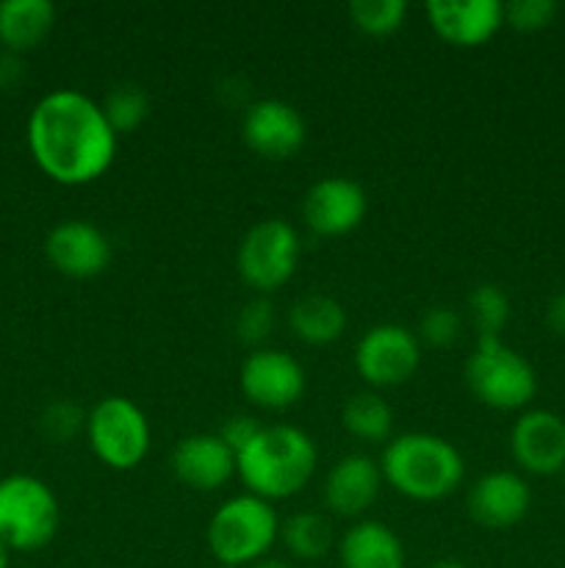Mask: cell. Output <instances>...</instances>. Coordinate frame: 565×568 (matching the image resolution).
Masks as SVG:
<instances>
[{
  "label": "cell",
  "mask_w": 565,
  "mask_h": 568,
  "mask_svg": "<svg viewBox=\"0 0 565 568\" xmlns=\"http://www.w3.org/2000/svg\"><path fill=\"white\" fill-rule=\"evenodd\" d=\"M341 568H404L397 532L377 519H358L338 541Z\"/></svg>",
  "instance_id": "d6986e66"
},
{
  "label": "cell",
  "mask_w": 565,
  "mask_h": 568,
  "mask_svg": "<svg viewBox=\"0 0 565 568\" xmlns=\"http://www.w3.org/2000/svg\"><path fill=\"white\" fill-rule=\"evenodd\" d=\"M510 320V300L493 283H480L469 294V322L476 338H502Z\"/></svg>",
  "instance_id": "d4e9b609"
},
{
  "label": "cell",
  "mask_w": 565,
  "mask_h": 568,
  "mask_svg": "<svg viewBox=\"0 0 565 568\" xmlns=\"http://www.w3.org/2000/svg\"><path fill=\"white\" fill-rule=\"evenodd\" d=\"M61 525L53 488L33 475H9L0 480V541L11 552H37L48 547Z\"/></svg>",
  "instance_id": "8992f818"
},
{
  "label": "cell",
  "mask_w": 565,
  "mask_h": 568,
  "mask_svg": "<svg viewBox=\"0 0 565 568\" xmlns=\"http://www.w3.org/2000/svg\"><path fill=\"white\" fill-rule=\"evenodd\" d=\"M260 422L255 419V416H247V414H236V416H227L225 425L219 427V433L216 436L222 438V442L227 444V447L233 449V453H242L244 447H247L249 442H253L255 436H258L260 430Z\"/></svg>",
  "instance_id": "4dcf8cb0"
},
{
  "label": "cell",
  "mask_w": 565,
  "mask_h": 568,
  "mask_svg": "<svg viewBox=\"0 0 565 568\" xmlns=\"http://www.w3.org/2000/svg\"><path fill=\"white\" fill-rule=\"evenodd\" d=\"M219 568H233V566H219Z\"/></svg>",
  "instance_id": "8d00e7d4"
},
{
  "label": "cell",
  "mask_w": 565,
  "mask_h": 568,
  "mask_svg": "<svg viewBox=\"0 0 565 568\" xmlns=\"http://www.w3.org/2000/svg\"><path fill=\"white\" fill-rule=\"evenodd\" d=\"M208 549L219 566L247 568L266 558L280 538V516L275 505L255 494L225 499L208 521Z\"/></svg>",
  "instance_id": "277c9868"
},
{
  "label": "cell",
  "mask_w": 565,
  "mask_h": 568,
  "mask_svg": "<svg viewBox=\"0 0 565 568\" xmlns=\"http://www.w3.org/2000/svg\"><path fill=\"white\" fill-rule=\"evenodd\" d=\"M530 486L515 471H487L469 491L471 519L476 525L487 527V530H507V527H515L530 514Z\"/></svg>",
  "instance_id": "ac0fdd59"
},
{
  "label": "cell",
  "mask_w": 565,
  "mask_h": 568,
  "mask_svg": "<svg viewBox=\"0 0 565 568\" xmlns=\"http://www.w3.org/2000/svg\"><path fill=\"white\" fill-rule=\"evenodd\" d=\"M280 538L297 560H321L332 547V521L319 510H297L280 521Z\"/></svg>",
  "instance_id": "603a6c76"
},
{
  "label": "cell",
  "mask_w": 565,
  "mask_h": 568,
  "mask_svg": "<svg viewBox=\"0 0 565 568\" xmlns=\"http://www.w3.org/2000/svg\"><path fill=\"white\" fill-rule=\"evenodd\" d=\"M44 255L55 272L75 281H89L109 270L111 242L94 222H59L44 239Z\"/></svg>",
  "instance_id": "5bb4252c"
},
{
  "label": "cell",
  "mask_w": 565,
  "mask_h": 568,
  "mask_svg": "<svg viewBox=\"0 0 565 568\" xmlns=\"http://www.w3.org/2000/svg\"><path fill=\"white\" fill-rule=\"evenodd\" d=\"M557 14V3L554 0H513L504 6V26L515 28V31L535 33L543 31L548 22Z\"/></svg>",
  "instance_id": "f546056e"
},
{
  "label": "cell",
  "mask_w": 565,
  "mask_h": 568,
  "mask_svg": "<svg viewBox=\"0 0 565 568\" xmlns=\"http://www.w3.org/2000/svg\"><path fill=\"white\" fill-rule=\"evenodd\" d=\"M302 255L299 233L282 220H264L244 233L236 253V266L242 281L255 294L277 292L294 277Z\"/></svg>",
  "instance_id": "ba28073f"
},
{
  "label": "cell",
  "mask_w": 565,
  "mask_h": 568,
  "mask_svg": "<svg viewBox=\"0 0 565 568\" xmlns=\"http://www.w3.org/2000/svg\"><path fill=\"white\" fill-rule=\"evenodd\" d=\"M460 331H463V316L452 308V305H432L424 311L419 322V342H424L427 347L435 349H449L458 344Z\"/></svg>",
  "instance_id": "4316f807"
},
{
  "label": "cell",
  "mask_w": 565,
  "mask_h": 568,
  "mask_svg": "<svg viewBox=\"0 0 565 568\" xmlns=\"http://www.w3.org/2000/svg\"><path fill=\"white\" fill-rule=\"evenodd\" d=\"M25 67H22V55L0 50V89H11L14 83L22 81Z\"/></svg>",
  "instance_id": "1f68e13d"
},
{
  "label": "cell",
  "mask_w": 565,
  "mask_h": 568,
  "mask_svg": "<svg viewBox=\"0 0 565 568\" xmlns=\"http://www.w3.org/2000/svg\"><path fill=\"white\" fill-rule=\"evenodd\" d=\"M305 369L294 355L275 347L249 349L238 372L244 397L260 410H286L305 394Z\"/></svg>",
  "instance_id": "30bf717a"
},
{
  "label": "cell",
  "mask_w": 565,
  "mask_h": 568,
  "mask_svg": "<svg viewBox=\"0 0 565 568\" xmlns=\"http://www.w3.org/2000/svg\"><path fill=\"white\" fill-rule=\"evenodd\" d=\"M242 136L244 144L260 159L286 161L294 153H299V148L308 139V128H305L302 114L291 103L266 98L255 100L244 109Z\"/></svg>",
  "instance_id": "8fae6325"
},
{
  "label": "cell",
  "mask_w": 565,
  "mask_h": 568,
  "mask_svg": "<svg viewBox=\"0 0 565 568\" xmlns=\"http://www.w3.org/2000/svg\"><path fill=\"white\" fill-rule=\"evenodd\" d=\"M369 197L352 178L330 175L316 181L302 200V220L316 236H347L363 222Z\"/></svg>",
  "instance_id": "7c38bea8"
},
{
  "label": "cell",
  "mask_w": 565,
  "mask_h": 568,
  "mask_svg": "<svg viewBox=\"0 0 565 568\" xmlns=\"http://www.w3.org/2000/svg\"><path fill=\"white\" fill-rule=\"evenodd\" d=\"M271 331H275V305L269 303V297H260L258 294L249 303H244V308L236 316L238 342L258 349L269 338Z\"/></svg>",
  "instance_id": "f1b7e54d"
},
{
  "label": "cell",
  "mask_w": 565,
  "mask_h": 568,
  "mask_svg": "<svg viewBox=\"0 0 565 568\" xmlns=\"http://www.w3.org/2000/svg\"><path fill=\"white\" fill-rule=\"evenodd\" d=\"M86 438L100 464L114 471H131L147 458L153 433L133 399L103 397L86 414Z\"/></svg>",
  "instance_id": "52a82bcc"
},
{
  "label": "cell",
  "mask_w": 565,
  "mask_h": 568,
  "mask_svg": "<svg viewBox=\"0 0 565 568\" xmlns=\"http://www.w3.org/2000/svg\"><path fill=\"white\" fill-rule=\"evenodd\" d=\"M408 17L404 0H355L349 3V20L366 37H391Z\"/></svg>",
  "instance_id": "484cf974"
},
{
  "label": "cell",
  "mask_w": 565,
  "mask_h": 568,
  "mask_svg": "<svg viewBox=\"0 0 565 568\" xmlns=\"http://www.w3.org/2000/svg\"><path fill=\"white\" fill-rule=\"evenodd\" d=\"M430 568H469V566H463V564H460V560L446 558V560H435V564H432Z\"/></svg>",
  "instance_id": "d590c367"
},
{
  "label": "cell",
  "mask_w": 565,
  "mask_h": 568,
  "mask_svg": "<svg viewBox=\"0 0 565 568\" xmlns=\"http://www.w3.org/2000/svg\"><path fill=\"white\" fill-rule=\"evenodd\" d=\"M39 427L44 436L55 444H66L75 436L86 433V414L81 405L70 403V399H55L39 416Z\"/></svg>",
  "instance_id": "83f0119b"
},
{
  "label": "cell",
  "mask_w": 565,
  "mask_h": 568,
  "mask_svg": "<svg viewBox=\"0 0 565 568\" xmlns=\"http://www.w3.org/2000/svg\"><path fill=\"white\" fill-rule=\"evenodd\" d=\"M510 453L526 475L552 477L565 471V419L554 410L532 408L510 430Z\"/></svg>",
  "instance_id": "4fadbf2b"
},
{
  "label": "cell",
  "mask_w": 565,
  "mask_h": 568,
  "mask_svg": "<svg viewBox=\"0 0 565 568\" xmlns=\"http://www.w3.org/2000/svg\"><path fill=\"white\" fill-rule=\"evenodd\" d=\"M319 453L314 438L294 425H266L236 455V475L247 494L277 503L291 499L314 477Z\"/></svg>",
  "instance_id": "7a4b0ae2"
},
{
  "label": "cell",
  "mask_w": 565,
  "mask_h": 568,
  "mask_svg": "<svg viewBox=\"0 0 565 568\" xmlns=\"http://www.w3.org/2000/svg\"><path fill=\"white\" fill-rule=\"evenodd\" d=\"M465 386L485 408L524 410L537 394L535 366L502 338H476L465 361Z\"/></svg>",
  "instance_id": "5b68a950"
},
{
  "label": "cell",
  "mask_w": 565,
  "mask_h": 568,
  "mask_svg": "<svg viewBox=\"0 0 565 568\" xmlns=\"http://www.w3.org/2000/svg\"><path fill=\"white\" fill-rule=\"evenodd\" d=\"M247 568H291V564H288V560L269 558V555H266V558L255 560V564H253V566H247Z\"/></svg>",
  "instance_id": "836d02e7"
},
{
  "label": "cell",
  "mask_w": 565,
  "mask_h": 568,
  "mask_svg": "<svg viewBox=\"0 0 565 568\" xmlns=\"http://www.w3.org/2000/svg\"><path fill=\"white\" fill-rule=\"evenodd\" d=\"M382 480L413 503L452 497L465 475L460 449L432 433H402L391 438L380 458Z\"/></svg>",
  "instance_id": "3957f363"
},
{
  "label": "cell",
  "mask_w": 565,
  "mask_h": 568,
  "mask_svg": "<svg viewBox=\"0 0 565 568\" xmlns=\"http://www.w3.org/2000/svg\"><path fill=\"white\" fill-rule=\"evenodd\" d=\"M546 325H548V331L554 333V336L565 338V288H563V292L554 294L552 300H548Z\"/></svg>",
  "instance_id": "d6a6232c"
},
{
  "label": "cell",
  "mask_w": 565,
  "mask_h": 568,
  "mask_svg": "<svg viewBox=\"0 0 565 568\" xmlns=\"http://www.w3.org/2000/svg\"><path fill=\"white\" fill-rule=\"evenodd\" d=\"M563 477H565V471H563Z\"/></svg>",
  "instance_id": "74e56055"
},
{
  "label": "cell",
  "mask_w": 565,
  "mask_h": 568,
  "mask_svg": "<svg viewBox=\"0 0 565 568\" xmlns=\"http://www.w3.org/2000/svg\"><path fill=\"white\" fill-rule=\"evenodd\" d=\"M105 120L114 128L116 136L133 133L150 116V98L138 83H116L109 89L105 100L100 103Z\"/></svg>",
  "instance_id": "cb8c5ba5"
},
{
  "label": "cell",
  "mask_w": 565,
  "mask_h": 568,
  "mask_svg": "<svg viewBox=\"0 0 565 568\" xmlns=\"http://www.w3.org/2000/svg\"><path fill=\"white\" fill-rule=\"evenodd\" d=\"M172 471L192 491H216L236 475V453L216 433H194L172 449Z\"/></svg>",
  "instance_id": "e0dca14e"
},
{
  "label": "cell",
  "mask_w": 565,
  "mask_h": 568,
  "mask_svg": "<svg viewBox=\"0 0 565 568\" xmlns=\"http://www.w3.org/2000/svg\"><path fill=\"white\" fill-rule=\"evenodd\" d=\"M382 469L374 458L363 453L343 455L332 464L321 483V499L330 514L341 519H360L377 503L382 488Z\"/></svg>",
  "instance_id": "9a60e30c"
},
{
  "label": "cell",
  "mask_w": 565,
  "mask_h": 568,
  "mask_svg": "<svg viewBox=\"0 0 565 568\" xmlns=\"http://www.w3.org/2000/svg\"><path fill=\"white\" fill-rule=\"evenodd\" d=\"M427 20L443 42L480 48L504 26V6L499 0H430Z\"/></svg>",
  "instance_id": "2e32d148"
},
{
  "label": "cell",
  "mask_w": 565,
  "mask_h": 568,
  "mask_svg": "<svg viewBox=\"0 0 565 568\" xmlns=\"http://www.w3.org/2000/svg\"><path fill=\"white\" fill-rule=\"evenodd\" d=\"M341 425L358 442L388 444L393 433V408L380 392H358L343 403Z\"/></svg>",
  "instance_id": "7402d4cb"
},
{
  "label": "cell",
  "mask_w": 565,
  "mask_h": 568,
  "mask_svg": "<svg viewBox=\"0 0 565 568\" xmlns=\"http://www.w3.org/2000/svg\"><path fill=\"white\" fill-rule=\"evenodd\" d=\"M55 26V6L50 0H3L0 3V48L28 53L48 39Z\"/></svg>",
  "instance_id": "ffe728a7"
},
{
  "label": "cell",
  "mask_w": 565,
  "mask_h": 568,
  "mask_svg": "<svg viewBox=\"0 0 565 568\" xmlns=\"http://www.w3.org/2000/svg\"><path fill=\"white\" fill-rule=\"evenodd\" d=\"M28 150L61 186H86L111 170L120 136L100 103L78 89L48 92L28 116Z\"/></svg>",
  "instance_id": "6da1fadb"
},
{
  "label": "cell",
  "mask_w": 565,
  "mask_h": 568,
  "mask_svg": "<svg viewBox=\"0 0 565 568\" xmlns=\"http://www.w3.org/2000/svg\"><path fill=\"white\" fill-rule=\"evenodd\" d=\"M347 311L330 294H305L288 308V327L310 347L336 344L347 333Z\"/></svg>",
  "instance_id": "44dd1931"
},
{
  "label": "cell",
  "mask_w": 565,
  "mask_h": 568,
  "mask_svg": "<svg viewBox=\"0 0 565 568\" xmlns=\"http://www.w3.org/2000/svg\"><path fill=\"white\" fill-rule=\"evenodd\" d=\"M11 564V549L6 547V541H0V568H9Z\"/></svg>",
  "instance_id": "e575fe53"
},
{
  "label": "cell",
  "mask_w": 565,
  "mask_h": 568,
  "mask_svg": "<svg viewBox=\"0 0 565 568\" xmlns=\"http://www.w3.org/2000/svg\"><path fill=\"white\" fill-rule=\"evenodd\" d=\"M421 364V342L410 327L382 322L369 327L355 347V369L371 392L397 388L415 375Z\"/></svg>",
  "instance_id": "9c48e42d"
}]
</instances>
